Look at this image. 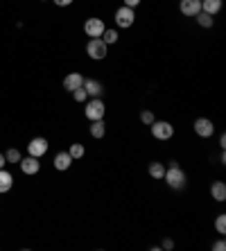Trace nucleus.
Listing matches in <instances>:
<instances>
[{
    "label": "nucleus",
    "instance_id": "17",
    "mask_svg": "<svg viewBox=\"0 0 226 251\" xmlns=\"http://www.w3.org/2000/svg\"><path fill=\"white\" fill-rule=\"evenodd\" d=\"M91 136L93 138H104L106 136V125H104V120H93L91 123Z\"/></svg>",
    "mask_w": 226,
    "mask_h": 251
},
{
    "label": "nucleus",
    "instance_id": "25",
    "mask_svg": "<svg viewBox=\"0 0 226 251\" xmlns=\"http://www.w3.org/2000/svg\"><path fill=\"white\" fill-rule=\"evenodd\" d=\"M86 91H84V86L81 88H77V91H73V100H75V102H86Z\"/></svg>",
    "mask_w": 226,
    "mask_h": 251
},
{
    "label": "nucleus",
    "instance_id": "24",
    "mask_svg": "<svg viewBox=\"0 0 226 251\" xmlns=\"http://www.w3.org/2000/svg\"><path fill=\"white\" fill-rule=\"evenodd\" d=\"M156 120V116H154V111H150V109H145V111H140V123L143 125H147L150 127L151 123Z\"/></svg>",
    "mask_w": 226,
    "mask_h": 251
},
{
    "label": "nucleus",
    "instance_id": "32",
    "mask_svg": "<svg viewBox=\"0 0 226 251\" xmlns=\"http://www.w3.org/2000/svg\"><path fill=\"white\" fill-rule=\"evenodd\" d=\"M43 2H46V0H43Z\"/></svg>",
    "mask_w": 226,
    "mask_h": 251
},
{
    "label": "nucleus",
    "instance_id": "1",
    "mask_svg": "<svg viewBox=\"0 0 226 251\" xmlns=\"http://www.w3.org/2000/svg\"><path fill=\"white\" fill-rule=\"evenodd\" d=\"M163 181L168 183L172 190H183V188H186V183H188V176H186V172L179 168V163H176V161H172V163H170V168H165Z\"/></svg>",
    "mask_w": 226,
    "mask_h": 251
},
{
    "label": "nucleus",
    "instance_id": "4",
    "mask_svg": "<svg viewBox=\"0 0 226 251\" xmlns=\"http://www.w3.org/2000/svg\"><path fill=\"white\" fill-rule=\"evenodd\" d=\"M150 131L156 140H170L174 136V127L168 120H154V123L150 125Z\"/></svg>",
    "mask_w": 226,
    "mask_h": 251
},
{
    "label": "nucleus",
    "instance_id": "2",
    "mask_svg": "<svg viewBox=\"0 0 226 251\" xmlns=\"http://www.w3.org/2000/svg\"><path fill=\"white\" fill-rule=\"evenodd\" d=\"M104 113H106V104L102 98H91L86 102V109H84V116L86 120H104Z\"/></svg>",
    "mask_w": 226,
    "mask_h": 251
},
{
    "label": "nucleus",
    "instance_id": "22",
    "mask_svg": "<svg viewBox=\"0 0 226 251\" xmlns=\"http://www.w3.org/2000/svg\"><path fill=\"white\" fill-rule=\"evenodd\" d=\"M5 158H7V163H21V152H18L16 147H12V150L5 152Z\"/></svg>",
    "mask_w": 226,
    "mask_h": 251
},
{
    "label": "nucleus",
    "instance_id": "12",
    "mask_svg": "<svg viewBox=\"0 0 226 251\" xmlns=\"http://www.w3.org/2000/svg\"><path fill=\"white\" fill-rule=\"evenodd\" d=\"M21 170H23V175L32 176L36 175L41 170V163H39V158L36 156H27V158H21Z\"/></svg>",
    "mask_w": 226,
    "mask_h": 251
},
{
    "label": "nucleus",
    "instance_id": "8",
    "mask_svg": "<svg viewBox=\"0 0 226 251\" xmlns=\"http://www.w3.org/2000/svg\"><path fill=\"white\" fill-rule=\"evenodd\" d=\"M48 150H50V145H48V140L41 138V136L32 138V140H29V145H27L29 156H36V158H41L43 154H48Z\"/></svg>",
    "mask_w": 226,
    "mask_h": 251
},
{
    "label": "nucleus",
    "instance_id": "29",
    "mask_svg": "<svg viewBox=\"0 0 226 251\" xmlns=\"http://www.w3.org/2000/svg\"><path fill=\"white\" fill-rule=\"evenodd\" d=\"M163 249H174V242H172V240H170V238H165V240H163Z\"/></svg>",
    "mask_w": 226,
    "mask_h": 251
},
{
    "label": "nucleus",
    "instance_id": "21",
    "mask_svg": "<svg viewBox=\"0 0 226 251\" xmlns=\"http://www.w3.org/2000/svg\"><path fill=\"white\" fill-rule=\"evenodd\" d=\"M68 154L73 158H81L84 154H86V147L81 145V143H73V145H70V150H68Z\"/></svg>",
    "mask_w": 226,
    "mask_h": 251
},
{
    "label": "nucleus",
    "instance_id": "26",
    "mask_svg": "<svg viewBox=\"0 0 226 251\" xmlns=\"http://www.w3.org/2000/svg\"><path fill=\"white\" fill-rule=\"evenodd\" d=\"M140 2H143V0H122V5H125V7H131V9H136Z\"/></svg>",
    "mask_w": 226,
    "mask_h": 251
},
{
    "label": "nucleus",
    "instance_id": "23",
    "mask_svg": "<svg viewBox=\"0 0 226 251\" xmlns=\"http://www.w3.org/2000/svg\"><path fill=\"white\" fill-rule=\"evenodd\" d=\"M215 231L220 235H224L226 233V215L222 213V215H217V220H215Z\"/></svg>",
    "mask_w": 226,
    "mask_h": 251
},
{
    "label": "nucleus",
    "instance_id": "7",
    "mask_svg": "<svg viewBox=\"0 0 226 251\" xmlns=\"http://www.w3.org/2000/svg\"><path fill=\"white\" fill-rule=\"evenodd\" d=\"M192 127H195V134H197L199 138H210V136L215 134V125L208 118H197Z\"/></svg>",
    "mask_w": 226,
    "mask_h": 251
},
{
    "label": "nucleus",
    "instance_id": "16",
    "mask_svg": "<svg viewBox=\"0 0 226 251\" xmlns=\"http://www.w3.org/2000/svg\"><path fill=\"white\" fill-rule=\"evenodd\" d=\"M210 197L222 204V201L226 199V183L224 181H213V186H210Z\"/></svg>",
    "mask_w": 226,
    "mask_h": 251
},
{
    "label": "nucleus",
    "instance_id": "20",
    "mask_svg": "<svg viewBox=\"0 0 226 251\" xmlns=\"http://www.w3.org/2000/svg\"><path fill=\"white\" fill-rule=\"evenodd\" d=\"M195 21H197L201 27H213L215 25V18L210 16V14H206V12H199L197 16H195Z\"/></svg>",
    "mask_w": 226,
    "mask_h": 251
},
{
    "label": "nucleus",
    "instance_id": "28",
    "mask_svg": "<svg viewBox=\"0 0 226 251\" xmlns=\"http://www.w3.org/2000/svg\"><path fill=\"white\" fill-rule=\"evenodd\" d=\"M52 2H54L57 7H70L73 2H75V0H52Z\"/></svg>",
    "mask_w": 226,
    "mask_h": 251
},
{
    "label": "nucleus",
    "instance_id": "13",
    "mask_svg": "<svg viewBox=\"0 0 226 251\" xmlns=\"http://www.w3.org/2000/svg\"><path fill=\"white\" fill-rule=\"evenodd\" d=\"M73 161H75V158L70 156L68 152H59L57 156H54V161H52V163H54V168H57L59 172H66V170H68L70 165H73Z\"/></svg>",
    "mask_w": 226,
    "mask_h": 251
},
{
    "label": "nucleus",
    "instance_id": "31",
    "mask_svg": "<svg viewBox=\"0 0 226 251\" xmlns=\"http://www.w3.org/2000/svg\"><path fill=\"white\" fill-rule=\"evenodd\" d=\"M7 165V158H5V154H0V168H5Z\"/></svg>",
    "mask_w": 226,
    "mask_h": 251
},
{
    "label": "nucleus",
    "instance_id": "18",
    "mask_svg": "<svg viewBox=\"0 0 226 251\" xmlns=\"http://www.w3.org/2000/svg\"><path fill=\"white\" fill-rule=\"evenodd\" d=\"M163 175H165V163H158V161L150 163V176H151V179H156V181H161Z\"/></svg>",
    "mask_w": 226,
    "mask_h": 251
},
{
    "label": "nucleus",
    "instance_id": "14",
    "mask_svg": "<svg viewBox=\"0 0 226 251\" xmlns=\"http://www.w3.org/2000/svg\"><path fill=\"white\" fill-rule=\"evenodd\" d=\"M14 188V176L9 170L0 168V193H9Z\"/></svg>",
    "mask_w": 226,
    "mask_h": 251
},
{
    "label": "nucleus",
    "instance_id": "10",
    "mask_svg": "<svg viewBox=\"0 0 226 251\" xmlns=\"http://www.w3.org/2000/svg\"><path fill=\"white\" fill-rule=\"evenodd\" d=\"M84 91L88 98H102L104 95V84L100 79H84Z\"/></svg>",
    "mask_w": 226,
    "mask_h": 251
},
{
    "label": "nucleus",
    "instance_id": "5",
    "mask_svg": "<svg viewBox=\"0 0 226 251\" xmlns=\"http://www.w3.org/2000/svg\"><path fill=\"white\" fill-rule=\"evenodd\" d=\"M113 21H116V25L118 27H122V29H129L133 23H136V12H133L131 7H118L116 9V14H113Z\"/></svg>",
    "mask_w": 226,
    "mask_h": 251
},
{
    "label": "nucleus",
    "instance_id": "19",
    "mask_svg": "<svg viewBox=\"0 0 226 251\" xmlns=\"http://www.w3.org/2000/svg\"><path fill=\"white\" fill-rule=\"evenodd\" d=\"M102 41L106 43V46H113V43H118V39H120V34H118V29L113 27H106L104 32H102V36H100Z\"/></svg>",
    "mask_w": 226,
    "mask_h": 251
},
{
    "label": "nucleus",
    "instance_id": "27",
    "mask_svg": "<svg viewBox=\"0 0 226 251\" xmlns=\"http://www.w3.org/2000/svg\"><path fill=\"white\" fill-rule=\"evenodd\" d=\"M213 249L215 251H224L226 249V242H224V240H217V242H213Z\"/></svg>",
    "mask_w": 226,
    "mask_h": 251
},
{
    "label": "nucleus",
    "instance_id": "11",
    "mask_svg": "<svg viewBox=\"0 0 226 251\" xmlns=\"http://www.w3.org/2000/svg\"><path fill=\"white\" fill-rule=\"evenodd\" d=\"M84 86V75L81 73H68V75L64 77V88L68 91V93H73V91H77V88Z\"/></svg>",
    "mask_w": 226,
    "mask_h": 251
},
{
    "label": "nucleus",
    "instance_id": "9",
    "mask_svg": "<svg viewBox=\"0 0 226 251\" xmlns=\"http://www.w3.org/2000/svg\"><path fill=\"white\" fill-rule=\"evenodd\" d=\"M179 12L183 16L195 18L199 12H201V0H181L179 2Z\"/></svg>",
    "mask_w": 226,
    "mask_h": 251
},
{
    "label": "nucleus",
    "instance_id": "6",
    "mask_svg": "<svg viewBox=\"0 0 226 251\" xmlns=\"http://www.w3.org/2000/svg\"><path fill=\"white\" fill-rule=\"evenodd\" d=\"M106 29L104 21L102 18H86V23H84V32H86V36H91V39H98V36H102V32Z\"/></svg>",
    "mask_w": 226,
    "mask_h": 251
},
{
    "label": "nucleus",
    "instance_id": "15",
    "mask_svg": "<svg viewBox=\"0 0 226 251\" xmlns=\"http://www.w3.org/2000/svg\"><path fill=\"white\" fill-rule=\"evenodd\" d=\"M222 5H224V0H201V12L215 16L222 12Z\"/></svg>",
    "mask_w": 226,
    "mask_h": 251
},
{
    "label": "nucleus",
    "instance_id": "3",
    "mask_svg": "<svg viewBox=\"0 0 226 251\" xmlns=\"http://www.w3.org/2000/svg\"><path fill=\"white\" fill-rule=\"evenodd\" d=\"M86 54L93 61H102V59H106V54H109V46H106L102 39H91V41L86 43Z\"/></svg>",
    "mask_w": 226,
    "mask_h": 251
},
{
    "label": "nucleus",
    "instance_id": "30",
    "mask_svg": "<svg viewBox=\"0 0 226 251\" xmlns=\"http://www.w3.org/2000/svg\"><path fill=\"white\" fill-rule=\"evenodd\" d=\"M220 147H222V150H224V147H226V136H224V134L220 136Z\"/></svg>",
    "mask_w": 226,
    "mask_h": 251
}]
</instances>
